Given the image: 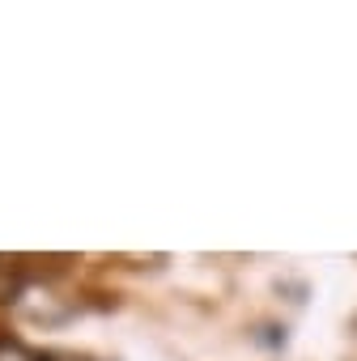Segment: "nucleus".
Here are the masks:
<instances>
[{"mask_svg":"<svg viewBox=\"0 0 357 361\" xmlns=\"http://www.w3.org/2000/svg\"><path fill=\"white\" fill-rule=\"evenodd\" d=\"M0 361H52V357L26 348V344H18V340H0Z\"/></svg>","mask_w":357,"mask_h":361,"instance_id":"obj_1","label":"nucleus"}]
</instances>
